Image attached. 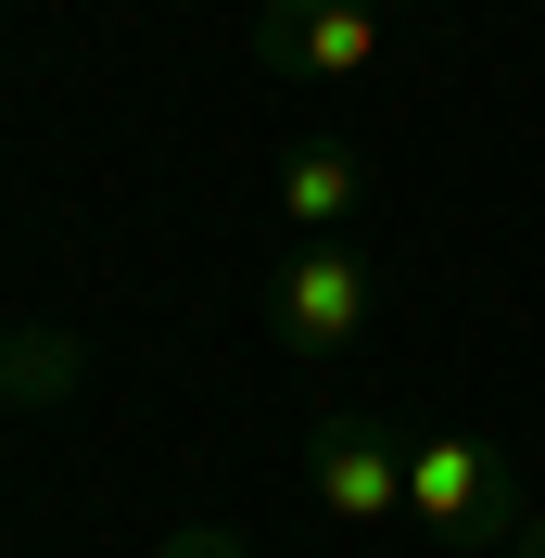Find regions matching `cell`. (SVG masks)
Here are the masks:
<instances>
[{"instance_id":"cell-7","label":"cell","mask_w":545,"mask_h":558,"mask_svg":"<svg viewBox=\"0 0 545 558\" xmlns=\"http://www.w3.org/2000/svg\"><path fill=\"white\" fill-rule=\"evenodd\" d=\"M520 558H545V508H533V521H520Z\"/></svg>"},{"instance_id":"cell-8","label":"cell","mask_w":545,"mask_h":558,"mask_svg":"<svg viewBox=\"0 0 545 558\" xmlns=\"http://www.w3.org/2000/svg\"><path fill=\"white\" fill-rule=\"evenodd\" d=\"M0 418H13V381H0Z\"/></svg>"},{"instance_id":"cell-2","label":"cell","mask_w":545,"mask_h":558,"mask_svg":"<svg viewBox=\"0 0 545 558\" xmlns=\"http://www.w3.org/2000/svg\"><path fill=\"white\" fill-rule=\"evenodd\" d=\"M305 495L330 508L342 533H393V521H407V432L368 418V407H317V432H305Z\"/></svg>"},{"instance_id":"cell-4","label":"cell","mask_w":545,"mask_h":558,"mask_svg":"<svg viewBox=\"0 0 545 558\" xmlns=\"http://www.w3.org/2000/svg\"><path fill=\"white\" fill-rule=\"evenodd\" d=\"M267 330L292 355H342L355 330H368V267H355V242H292L267 279Z\"/></svg>"},{"instance_id":"cell-5","label":"cell","mask_w":545,"mask_h":558,"mask_svg":"<svg viewBox=\"0 0 545 558\" xmlns=\"http://www.w3.org/2000/svg\"><path fill=\"white\" fill-rule=\"evenodd\" d=\"M368 204V153H342V140H292V166H279V216H292V242H342Z\"/></svg>"},{"instance_id":"cell-1","label":"cell","mask_w":545,"mask_h":558,"mask_svg":"<svg viewBox=\"0 0 545 558\" xmlns=\"http://www.w3.org/2000/svg\"><path fill=\"white\" fill-rule=\"evenodd\" d=\"M407 521L444 546H482V533H520V470L482 432H407Z\"/></svg>"},{"instance_id":"cell-3","label":"cell","mask_w":545,"mask_h":558,"mask_svg":"<svg viewBox=\"0 0 545 558\" xmlns=\"http://www.w3.org/2000/svg\"><path fill=\"white\" fill-rule=\"evenodd\" d=\"M393 51L380 0H254V64L292 76V89H342Z\"/></svg>"},{"instance_id":"cell-6","label":"cell","mask_w":545,"mask_h":558,"mask_svg":"<svg viewBox=\"0 0 545 558\" xmlns=\"http://www.w3.org/2000/svg\"><path fill=\"white\" fill-rule=\"evenodd\" d=\"M166 558H241V533H216V521H191V533H166Z\"/></svg>"}]
</instances>
